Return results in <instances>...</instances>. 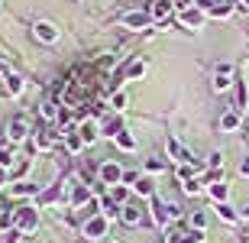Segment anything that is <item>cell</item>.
Segmentation results:
<instances>
[{"mask_svg": "<svg viewBox=\"0 0 249 243\" xmlns=\"http://www.w3.org/2000/svg\"><path fill=\"white\" fill-rule=\"evenodd\" d=\"M29 172V159H19V162H13L10 166V182H17V178H23Z\"/></svg>", "mask_w": 249, "mask_h": 243, "instance_id": "cell-25", "label": "cell"}, {"mask_svg": "<svg viewBox=\"0 0 249 243\" xmlns=\"http://www.w3.org/2000/svg\"><path fill=\"white\" fill-rule=\"evenodd\" d=\"M13 162H17V150H13V143H10V146H0V166L10 168Z\"/></svg>", "mask_w": 249, "mask_h": 243, "instance_id": "cell-21", "label": "cell"}, {"mask_svg": "<svg viewBox=\"0 0 249 243\" xmlns=\"http://www.w3.org/2000/svg\"><path fill=\"white\" fill-rule=\"evenodd\" d=\"M172 0H152V7H149V17L152 19H168L172 17Z\"/></svg>", "mask_w": 249, "mask_h": 243, "instance_id": "cell-10", "label": "cell"}, {"mask_svg": "<svg viewBox=\"0 0 249 243\" xmlns=\"http://www.w3.org/2000/svg\"><path fill=\"white\" fill-rule=\"evenodd\" d=\"M207 191H211V198L217 201V205H223V201H227V195H230V188L223 185V182H211V188H207Z\"/></svg>", "mask_w": 249, "mask_h": 243, "instance_id": "cell-18", "label": "cell"}, {"mask_svg": "<svg viewBox=\"0 0 249 243\" xmlns=\"http://www.w3.org/2000/svg\"><path fill=\"white\" fill-rule=\"evenodd\" d=\"M204 227H207V214H204V211H194L191 214V230H204Z\"/></svg>", "mask_w": 249, "mask_h": 243, "instance_id": "cell-32", "label": "cell"}, {"mask_svg": "<svg viewBox=\"0 0 249 243\" xmlns=\"http://www.w3.org/2000/svg\"><path fill=\"white\" fill-rule=\"evenodd\" d=\"M230 84H233V65L223 62V65L213 68V91H227Z\"/></svg>", "mask_w": 249, "mask_h": 243, "instance_id": "cell-6", "label": "cell"}, {"mask_svg": "<svg viewBox=\"0 0 249 243\" xmlns=\"http://www.w3.org/2000/svg\"><path fill=\"white\" fill-rule=\"evenodd\" d=\"M240 217H246V221H249V207H243V214Z\"/></svg>", "mask_w": 249, "mask_h": 243, "instance_id": "cell-38", "label": "cell"}, {"mask_svg": "<svg viewBox=\"0 0 249 243\" xmlns=\"http://www.w3.org/2000/svg\"><path fill=\"white\" fill-rule=\"evenodd\" d=\"M204 17H207L204 10L191 7V10H185V13H181V23H185V26H191V29H201L204 26Z\"/></svg>", "mask_w": 249, "mask_h": 243, "instance_id": "cell-11", "label": "cell"}, {"mask_svg": "<svg viewBox=\"0 0 249 243\" xmlns=\"http://www.w3.org/2000/svg\"><path fill=\"white\" fill-rule=\"evenodd\" d=\"M230 13H233L230 3H220V7H213V10H211V17H217V19H227Z\"/></svg>", "mask_w": 249, "mask_h": 243, "instance_id": "cell-33", "label": "cell"}, {"mask_svg": "<svg viewBox=\"0 0 249 243\" xmlns=\"http://www.w3.org/2000/svg\"><path fill=\"white\" fill-rule=\"evenodd\" d=\"M101 130H104V136H110V140H117V133L123 130V123H120V120H107V123L101 127Z\"/></svg>", "mask_w": 249, "mask_h": 243, "instance_id": "cell-28", "label": "cell"}, {"mask_svg": "<svg viewBox=\"0 0 249 243\" xmlns=\"http://www.w3.org/2000/svg\"><path fill=\"white\" fill-rule=\"evenodd\" d=\"M7 182H10V168H3V166H0V188L7 185Z\"/></svg>", "mask_w": 249, "mask_h": 243, "instance_id": "cell-36", "label": "cell"}, {"mask_svg": "<svg viewBox=\"0 0 249 243\" xmlns=\"http://www.w3.org/2000/svg\"><path fill=\"white\" fill-rule=\"evenodd\" d=\"M33 33H36V39H42V42H58V29L52 26V23H46V19H42V23H36V26H33Z\"/></svg>", "mask_w": 249, "mask_h": 243, "instance_id": "cell-9", "label": "cell"}, {"mask_svg": "<svg viewBox=\"0 0 249 243\" xmlns=\"http://www.w3.org/2000/svg\"><path fill=\"white\" fill-rule=\"evenodd\" d=\"M240 120H243V117H240V111H227V113L220 117V130H227V133H230V130H236V127H240Z\"/></svg>", "mask_w": 249, "mask_h": 243, "instance_id": "cell-17", "label": "cell"}, {"mask_svg": "<svg viewBox=\"0 0 249 243\" xmlns=\"http://www.w3.org/2000/svg\"><path fill=\"white\" fill-rule=\"evenodd\" d=\"M65 146H68V152H71V156H78V152L84 150L81 133H78V130H68V133H65Z\"/></svg>", "mask_w": 249, "mask_h": 243, "instance_id": "cell-14", "label": "cell"}, {"mask_svg": "<svg viewBox=\"0 0 249 243\" xmlns=\"http://www.w3.org/2000/svg\"><path fill=\"white\" fill-rule=\"evenodd\" d=\"M146 75V62H129V68L123 72V78H139Z\"/></svg>", "mask_w": 249, "mask_h": 243, "instance_id": "cell-27", "label": "cell"}, {"mask_svg": "<svg viewBox=\"0 0 249 243\" xmlns=\"http://www.w3.org/2000/svg\"><path fill=\"white\" fill-rule=\"evenodd\" d=\"M146 172H149V175H159V172H165V162L152 156V159H146Z\"/></svg>", "mask_w": 249, "mask_h": 243, "instance_id": "cell-31", "label": "cell"}, {"mask_svg": "<svg viewBox=\"0 0 249 243\" xmlns=\"http://www.w3.org/2000/svg\"><path fill=\"white\" fill-rule=\"evenodd\" d=\"M0 243H3V234H0Z\"/></svg>", "mask_w": 249, "mask_h": 243, "instance_id": "cell-42", "label": "cell"}, {"mask_svg": "<svg viewBox=\"0 0 249 243\" xmlns=\"http://www.w3.org/2000/svg\"><path fill=\"white\" fill-rule=\"evenodd\" d=\"M91 201V188L88 185H71V207H84Z\"/></svg>", "mask_w": 249, "mask_h": 243, "instance_id": "cell-12", "label": "cell"}, {"mask_svg": "<svg viewBox=\"0 0 249 243\" xmlns=\"http://www.w3.org/2000/svg\"><path fill=\"white\" fill-rule=\"evenodd\" d=\"M101 243H117V240H101Z\"/></svg>", "mask_w": 249, "mask_h": 243, "instance_id": "cell-40", "label": "cell"}, {"mask_svg": "<svg viewBox=\"0 0 249 243\" xmlns=\"http://www.w3.org/2000/svg\"><path fill=\"white\" fill-rule=\"evenodd\" d=\"M13 195H17V198H29V195H36V185H26V182H17V188H13Z\"/></svg>", "mask_w": 249, "mask_h": 243, "instance_id": "cell-30", "label": "cell"}, {"mask_svg": "<svg viewBox=\"0 0 249 243\" xmlns=\"http://www.w3.org/2000/svg\"><path fill=\"white\" fill-rule=\"evenodd\" d=\"M29 133H33V127H29V120L23 117V113H17V117H10V120H7V140L13 143V146L23 143Z\"/></svg>", "mask_w": 249, "mask_h": 243, "instance_id": "cell-2", "label": "cell"}, {"mask_svg": "<svg viewBox=\"0 0 249 243\" xmlns=\"http://www.w3.org/2000/svg\"><path fill=\"white\" fill-rule=\"evenodd\" d=\"M120 23L126 29H146L149 23H152V17H149V13H142V10H133V13H123Z\"/></svg>", "mask_w": 249, "mask_h": 243, "instance_id": "cell-7", "label": "cell"}, {"mask_svg": "<svg viewBox=\"0 0 249 243\" xmlns=\"http://www.w3.org/2000/svg\"><path fill=\"white\" fill-rule=\"evenodd\" d=\"M78 133H81V140H84V146H91L94 140H97V133H101V127L94 120H84L81 127H78Z\"/></svg>", "mask_w": 249, "mask_h": 243, "instance_id": "cell-13", "label": "cell"}, {"mask_svg": "<svg viewBox=\"0 0 249 243\" xmlns=\"http://www.w3.org/2000/svg\"><path fill=\"white\" fill-rule=\"evenodd\" d=\"M39 113H42V120H49V123H58V117H62V111H58L55 101H46L42 107H39Z\"/></svg>", "mask_w": 249, "mask_h": 243, "instance_id": "cell-16", "label": "cell"}, {"mask_svg": "<svg viewBox=\"0 0 249 243\" xmlns=\"http://www.w3.org/2000/svg\"><path fill=\"white\" fill-rule=\"evenodd\" d=\"M107 227H110V221L104 214H94V217H88L84 221V237L88 240H104L107 237Z\"/></svg>", "mask_w": 249, "mask_h": 243, "instance_id": "cell-3", "label": "cell"}, {"mask_svg": "<svg viewBox=\"0 0 249 243\" xmlns=\"http://www.w3.org/2000/svg\"><path fill=\"white\" fill-rule=\"evenodd\" d=\"M181 188H185V195H197V191H201V182L191 178V182H181Z\"/></svg>", "mask_w": 249, "mask_h": 243, "instance_id": "cell-34", "label": "cell"}, {"mask_svg": "<svg viewBox=\"0 0 249 243\" xmlns=\"http://www.w3.org/2000/svg\"><path fill=\"white\" fill-rule=\"evenodd\" d=\"M3 91H7L10 97H19V94H23V78L19 75H7V88H3Z\"/></svg>", "mask_w": 249, "mask_h": 243, "instance_id": "cell-19", "label": "cell"}, {"mask_svg": "<svg viewBox=\"0 0 249 243\" xmlns=\"http://www.w3.org/2000/svg\"><path fill=\"white\" fill-rule=\"evenodd\" d=\"M13 217H17V230H19V234H33V230L39 227V211H36V207H29V205L17 207Z\"/></svg>", "mask_w": 249, "mask_h": 243, "instance_id": "cell-1", "label": "cell"}, {"mask_svg": "<svg viewBox=\"0 0 249 243\" xmlns=\"http://www.w3.org/2000/svg\"><path fill=\"white\" fill-rule=\"evenodd\" d=\"M243 7H249V0H243Z\"/></svg>", "mask_w": 249, "mask_h": 243, "instance_id": "cell-41", "label": "cell"}, {"mask_svg": "<svg viewBox=\"0 0 249 243\" xmlns=\"http://www.w3.org/2000/svg\"><path fill=\"white\" fill-rule=\"evenodd\" d=\"M0 75H7V68H3V62H0Z\"/></svg>", "mask_w": 249, "mask_h": 243, "instance_id": "cell-39", "label": "cell"}, {"mask_svg": "<svg viewBox=\"0 0 249 243\" xmlns=\"http://www.w3.org/2000/svg\"><path fill=\"white\" fill-rule=\"evenodd\" d=\"M117 146H120V150H126V152H133V150H136V140H133V133L120 130V133H117Z\"/></svg>", "mask_w": 249, "mask_h": 243, "instance_id": "cell-24", "label": "cell"}, {"mask_svg": "<svg viewBox=\"0 0 249 243\" xmlns=\"http://www.w3.org/2000/svg\"><path fill=\"white\" fill-rule=\"evenodd\" d=\"M97 175H101L104 185H123V168L117 166V162H101V168H97Z\"/></svg>", "mask_w": 249, "mask_h": 243, "instance_id": "cell-4", "label": "cell"}, {"mask_svg": "<svg viewBox=\"0 0 249 243\" xmlns=\"http://www.w3.org/2000/svg\"><path fill=\"white\" fill-rule=\"evenodd\" d=\"M120 221L126 227H139L142 221H146V214H142V207H139L136 201H126V205L120 207Z\"/></svg>", "mask_w": 249, "mask_h": 243, "instance_id": "cell-5", "label": "cell"}, {"mask_svg": "<svg viewBox=\"0 0 249 243\" xmlns=\"http://www.w3.org/2000/svg\"><path fill=\"white\" fill-rule=\"evenodd\" d=\"M110 198L123 207V205L129 201V185H113V188H110Z\"/></svg>", "mask_w": 249, "mask_h": 243, "instance_id": "cell-22", "label": "cell"}, {"mask_svg": "<svg viewBox=\"0 0 249 243\" xmlns=\"http://www.w3.org/2000/svg\"><path fill=\"white\" fill-rule=\"evenodd\" d=\"M207 166H211V168H220V166H223V152H211Z\"/></svg>", "mask_w": 249, "mask_h": 243, "instance_id": "cell-35", "label": "cell"}, {"mask_svg": "<svg viewBox=\"0 0 249 243\" xmlns=\"http://www.w3.org/2000/svg\"><path fill=\"white\" fill-rule=\"evenodd\" d=\"M101 214L107 217V221H113V217H120V205H117V201H113L110 195L101 198Z\"/></svg>", "mask_w": 249, "mask_h": 243, "instance_id": "cell-15", "label": "cell"}, {"mask_svg": "<svg viewBox=\"0 0 249 243\" xmlns=\"http://www.w3.org/2000/svg\"><path fill=\"white\" fill-rule=\"evenodd\" d=\"M217 214H220V221H227V224H236V221H240V214H236L227 201H223V205H217Z\"/></svg>", "mask_w": 249, "mask_h": 243, "instance_id": "cell-23", "label": "cell"}, {"mask_svg": "<svg viewBox=\"0 0 249 243\" xmlns=\"http://www.w3.org/2000/svg\"><path fill=\"white\" fill-rule=\"evenodd\" d=\"M52 143H55V136H52V133H46V130H36V143H33V146H36V150H52Z\"/></svg>", "mask_w": 249, "mask_h": 243, "instance_id": "cell-20", "label": "cell"}, {"mask_svg": "<svg viewBox=\"0 0 249 243\" xmlns=\"http://www.w3.org/2000/svg\"><path fill=\"white\" fill-rule=\"evenodd\" d=\"M204 230H172L168 234V243H201Z\"/></svg>", "mask_w": 249, "mask_h": 243, "instance_id": "cell-8", "label": "cell"}, {"mask_svg": "<svg viewBox=\"0 0 249 243\" xmlns=\"http://www.w3.org/2000/svg\"><path fill=\"white\" fill-rule=\"evenodd\" d=\"M240 172H243V175H249V159H246V162L240 166Z\"/></svg>", "mask_w": 249, "mask_h": 243, "instance_id": "cell-37", "label": "cell"}, {"mask_svg": "<svg viewBox=\"0 0 249 243\" xmlns=\"http://www.w3.org/2000/svg\"><path fill=\"white\" fill-rule=\"evenodd\" d=\"M133 191L142 195V198H152V182H149V178H139L136 185H133Z\"/></svg>", "mask_w": 249, "mask_h": 243, "instance_id": "cell-29", "label": "cell"}, {"mask_svg": "<svg viewBox=\"0 0 249 243\" xmlns=\"http://www.w3.org/2000/svg\"><path fill=\"white\" fill-rule=\"evenodd\" d=\"M110 111H113V113L126 111V94H123V91H113V97H110Z\"/></svg>", "mask_w": 249, "mask_h": 243, "instance_id": "cell-26", "label": "cell"}]
</instances>
